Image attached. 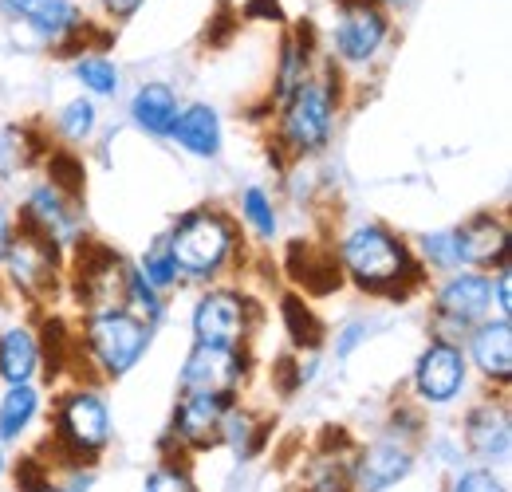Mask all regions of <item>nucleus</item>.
<instances>
[{"label": "nucleus", "instance_id": "nucleus-1", "mask_svg": "<svg viewBox=\"0 0 512 492\" xmlns=\"http://www.w3.org/2000/svg\"><path fill=\"white\" fill-rule=\"evenodd\" d=\"M339 268L371 296H406L422 280V260L402 237H394L386 225L363 221L339 241Z\"/></svg>", "mask_w": 512, "mask_h": 492}, {"label": "nucleus", "instance_id": "nucleus-2", "mask_svg": "<svg viewBox=\"0 0 512 492\" xmlns=\"http://www.w3.org/2000/svg\"><path fill=\"white\" fill-rule=\"evenodd\" d=\"M335 71L327 67L323 75H304L296 91L280 103V123H276V146L288 158H312L331 142L335 130Z\"/></svg>", "mask_w": 512, "mask_h": 492}, {"label": "nucleus", "instance_id": "nucleus-3", "mask_svg": "<svg viewBox=\"0 0 512 492\" xmlns=\"http://www.w3.org/2000/svg\"><path fill=\"white\" fill-rule=\"evenodd\" d=\"M111 445V410L95 386H71L56 402L52 418V449L67 469L95 465L99 453Z\"/></svg>", "mask_w": 512, "mask_h": 492}, {"label": "nucleus", "instance_id": "nucleus-4", "mask_svg": "<svg viewBox=\"0 0 512 492\" xmlns=\"http://www.w3.org/2000/svg\"><path fill=\"white\" fill-rule=\"evenodd\" d=\"M166 245L178 264V276L213 280L237 252V225L221 209H193L178 217V225L166 233Z\"/></svg>", "mask_w": 512, "mask_h": 492}, {"label": "nucleus", "instance_id": "nucleus-5", "mask_svg": "<svg viewBox=\"0 0 512 492\" xmlns=\"http://www.w3.org/2000/svg\"><path fill=\"white\" fill-rule=\"evenodd\" d=\"M150 339H154V323L119 308L83 315L79 347L87 351V359L99 367L103 378H127L130 370L142 363V355L150 351Z\"/></svg>", "mask_w": 512, "mask_h": 492}, {"label": "nucleus", "instance_id": "nucleus-6", "mask_svg": "<svg viewBox=\"0 0 512 492\" xmlns=\"http://www.w3.org/2000/svg\"><path fill=\"white\" fill-rule=\"evenodd\" d=\"M493 319V276L485 272H453L446 284L434 292V311L430 327L438 339L457 343L469 339L473 327Z\"/></svg>", "mask_w": 512, "mask_h": 492}, {"label": "nucleus", "instance_id": "nucleus-7", "mask_svg": "<svg viewBox=\"0 0 512 492\" xmlns=\"http://www.w3.org/2000/svg\"><path fill=\"white\" fill-rule=\"evenodd\" d=\"M193 343L201 347H245L253 335L256 304L233 288H209L193 304Z\"/></svg>", "mask_w": 512, "mask_h": 492}, {"label": "nucleus", "instance_id": "nucleus-8", "mask_svg": "<svg viewBox=\"0 0 512 492\" xmlns=\"http://www.w3.org/2000/svg\"><path fill=\"white\" fill-rule=\"evenodd\" d=\"M127 276L130 264L119 252H111L107 245L83 241L79 256H75V296H79V308L87 311V315L127 308Z\"/></svg>", "mask_w": 512, "mask_h": 492}, {"label": "nucleus", "instance_id": "nucleus-9", "mask_svg": "<svg viewBox=\"0 0 512 492\" xmlns=\"http://www.w3.org/2000/svg\"><path fill=\"white\" fill-rule=\"evenodd\" d=\"M60 248L52 241H44L40 233H32L28 225H20L12 233V245L4 252V272L8 280L20 288V296L28 300H48L56 292V280H60Z\"/></svg>", "mask_w": 512, "mask_h": 492}, {"label": "nucleus", "instance_id": "nucleus-10", "mask_svg": "<svg viewBox=\"0 0 512 492\" xmlns=\"http://www.w3.org/2000/svg\"><path fill=\"white\" fill-rule=\"evenodd\" d=\"M249 378V355L245 347H201L193 343L190 359L178 374L182 394H217V398H233Z\"/></svg>", "mask_w": 512, "mask_h": 492}, {"label": "nucleus", "instance_id": "nucleus-11", "mask_svg": "<svg viewBox=\"0 0 512 492\" xmlns=\"http://www.w3.org/2000/svg\"><path fill=\"white\" fill-rule=\"evenodd\" d=\"M20 225H28L32 233H40L44 241L60 248H79L83 237V209H79V197H71L64 189H56L52 182L36 185L24 201V213H20Z\"/></svg>", "mask_w": 512, "mask_h": 492}, {"label": "nucleus", "instance_id": "nucleus-12", "mask_svg": "<svg viewBox=\"0 0 512 492\" xmlns=\"http://www.w3.org/2000/svg\"><path fill=\"white\" fill-rule=\"evenodd\" d=\"M414 473V445L398 430L383 433L379 441L355 449L351 457V485L355 492H386Z\"/></svg>", "mask_w": 512, "mask_h": 492}, {"label": "nucleus", "instance_id": "nucleus-13", "mask_svg": "<svg viewBox=\"0 0 512 492\" xmlns=\"http://www.w3.org/2000/svg\"><path fill=\"white\" fill-rule=\"evenodd\" d=\"M465 374H469L465 351L457 343H446V339H430L414 363L410 382H414V394L422 406H449L465 390Z\"/></svg>", "mask_w": 512, "mask_h": 492}, {"label": "nucleus", "instance_id": "nucleus-14", "mask_svg": "<svg viewBox=\"0 0 512 492\" xmlns=\"http://www.w3.org/2000/svg\"><path fill=\"white\" fill-rule=\"evenodd\" d=\"M386 12L379 0H343L335 20V56L343 63H371L386 44Z\"/></svg>", "mask_w": 512, "mask_h": 492}, {"label": "nucleus", "instance_id": "nucleus-15", "mask_svg": "<svg viewBox=\"0 0 512 492\" xmlns=\"http://www.w3.org/2000/svg\"><path fill=\"white\" fill-rule=\"evenodd\" d=\"M0 12L28 24L52 48H71L87 28L75 0H0Z\"/></svg>", "mask_w": 512, "mask_h": 492}, {"label": "nucleus", "instance_id": "nucleus-16", "mask_svg": "<svg viewBox=\"0 0 512 492\" xmlns=\"http://www.w3.org/2000/svg\"><path fill=\"white\" fill-rule=\"evenodd\" d=\"M465 445L477 461H485L489 469L509 461L512 449V414L505 398H481L469 414H465Z\"/></svg>", "mask_w": 512, "mask_h": 492}, {"label": "nucleus", "instance_id": "nucleus-17", "mask_svg": "<svg viewBox=\"0 0 512 492\" xmlns=\"http://www.w3.org/2000/svg\"><path fill=\"white\" fill-rule=\"evenodd\" d=\"M233 398H217V394H182L174 406V422H170V441L186 453L197 449H213L217 445V430L225 418V406Z\"/></svg>", "mask_w": 512, "mask_h": 492}, {"label": "nucleus", "instance_id": "nucleus-18", "mask_svg": "<svg viewBox=\"0 0 512 492\" xmlns=\"http://www.w3.org/2000/svg\"><path fill=\"white\" fill-rule=\"evenodd\" d=\"M457 233L461 268H509V225L493 213H473Z\"/></svg>", "mask_w": 512, "mask_h": 492}, {"label": "nucleus", "instance_id": "nucleus-19", "mask_svg": "<svg viewBox=\"0 0 512 492\" xmlns=\"http://www.w3.org/2000/svg\"><path fill=\"white\" fill-rule=\"evenodd\" d=\"M469 359L489 382L509 386L512 378V323L509 319H485L469 331Z\"/></svg>", "mask_w": 512, "mask_h": 492}, {"label": "nucleus", "instance_id": "nucleus-20", "mask_svg": "<svg viewBox=\"0 0 512 492\" xmlns=\"http://www.w3.org/2000/svg\"><path fill=\"white\" fill-rule=\"evenodd\" d=\"M178 115H182V103L170 83H142L130 99V119L150 138H170Z\"/></svg>", "mask_w": 512, "mask_h": 492}, {"label": "nucleus", "instance_id": "nucleus-21", "mask_svg": "<svg viewBox=\"0 0 512 492\" xmlns=\"http://www.w3.org/2000/svg\"><path fill=\"white\" fill-rule=\"evenodd\" d=\"M170 138L186 154H193V158H217L221 154V115L209 103L182 107V115H178V123L170 130Z\"/></svg>", "mask_w": 512, "mask_h": 492}, {"label": "nucleus", "instance_id": "nucleus-22", "mask_svg": "<svg viewBox=\"0 0 512 492\" xmlns=\"http://www.w3.org/2000/svg\"><path fill=\"white\" fill-rule=\"evenodd\" d=\"M40 370V339L28 327H8L0 331V382L4 386H24Z\"/></svg>", "mask_w": 512, "mask_h": 492}, {"label": "nucleus", "instance_id": "nucleus-23", "mask_svg": "<svg viewBox=\"0 0 512 492\" xmlns=\"http://www.w3.org/2000/svg\"><path fill=\"white\" fill-rule=\"evenodd\" d=\"M351 457H355V445H347V441H343V449H320L308 461V469L300 473V492H355Z\"/></svg>", "mask_w": 512, "mask_h": 492}, {"label": "nucleus", "instance_id": "nucleus-24", "mask_svg": "<svg viewBox=\"0 0 512 492\" xmlns=\"http://www.w3.org/2000/svg\"><path fill=\"white\" fill-rule=\"evenodd\" d=\"M217 445H229L237 461H249L256 449L264 445V422L260 414L241 406V402H229L225 406V418H221V430H217Z\"/></svg>", "mask_w": 512, "mask_h": 492}, {"label": "nucleus", "instance_id": "nucleus-25", "mask_svg": "<svg viewBox=\"0 0 512 492\" xmlns=\"http://www.w3.org/2000/svg\"><path fill=\"white\" fill-rule=\"evenodd\" d=\"M36 414H40V390L32 382L4 386V394H0V445L20 441L28 426L36 422Z\"/></svg>", "mask_w": 512, "mask_h": 492}, {"label": "nucleus", "instance_id": "nucleus-26", "mask_svg": "<svg viewBox=\"0 0 512 492\" xmlns=\"http://www.w3.org/2000/svg\"><path fill=\"white\" fill-rule=\"evenodd\" d=\"M36 146H40V142L32 138V130H24V126H4V130H0V178L8 182V178H16L20 170H28Z\"/></svg>", "mask_w": 512, "mask_h": 492}, {"label": "nucleus", "instance_id": "nucleus-27", "mask_svg": "<svg viewBox=\"0 0 512 492\" xmlns=\"http://www.w3.org/2000/svg\"><path fill=\"white\" fill-rule=\"evenodd\" d=\"M138 276L158 292V296H166L174 284H178V264H174V256H170V245H166V237H158L154 245L146 248V256H142V264H138Z\"/></svg>", "mask_w": 512, "mask_h": 492}, {"label": "nucleus", "instance_id": "nucleus-28", "mask_svg": "<svg viewBox=\"0 0 512 492\" xmlns=\"http://www.w3.org/2000/svg\"><path fill=\"white\" fill-rule=\"evenodd\" d=\"M75 79L83 83L87 95H99V99H111L119 91V67L107 56H79L75 60Z\"/></svg>", "mask_w": 512, "mask_h": 492}, {"label": "nucleus", "instance_id": "nucleus-29", "mask_svg": "<svg viewBox=\"0 0 512 492\" xmlns=\"http://www.w3.org/2000/svg\"><path fill=\"white\" fill-rule=\"evenodd\" d=\"M241 217L253 225L260 241H276V209H272V197L260 185H249L241 193Z\"/></svg>", "mask_w": 512, "mask_h": 492}, {"label": "nucleus", "instance_id": "nucleus-30", "mask_svg": "<svg viewBox=\"0 0 512 492\" xmlns=\"http://www.w3.org/2000/svg\"><path fill=\"white\" fill-rule=\"evenodd\" d=\"M418 256H422L430 268H438V272H457V268H461L457 233H453V229H438V233L418 237Z\"/></svg>", "mask_w": 512, "mask_h": 492}, {"label": "nucleus", "instance_id": "nucleus-31", "mask_svg": "<svg viewBox=\"0 0 512 492\" xmlns=\"http://www.w3.org/2000/svg\"><path fill=\"white\" fill-rule=\"evenodd\" d=\"M280 311H284V323H288V335H292L296 347H316L320 343V319L312 315V308L300 296H284Z\"/></svg>", "mask_w": 512, "mask_h": 492}, {"label": "nucleus", "instance_id": "nucleus-32", "mask_svg": "<svg viewBox=\"0 0 512 492\" xmlns=\"http://www.w3.org/2000/svg\"><path fill=\"white\" fill-rule=\"evenodd\" d=\"M56 126H60V134H64L67 142H87L95 134V126H99V111H95L91 99H71L64 111L56 115Z\"/></svg>", "mask_w": 512, "mask_h": 492}, {"label": "nucleus", "instance_id": "nucleus-33", "mask_svg": "<svg viewBox=\"0 0 512 492\" xmlns=\"http://www.w3.org/2000/svg\"><path fill=\"white\" fill-rule=\"evenodd\" d=\"M83 178H87V170H83L79 154H71V150L48 154V182L56 189H64L71 197H83Z\"/></svg>", "mask_w": 512, "mask_h": 492}, {"label": "nucleus", "instance_id": "nucleus-34", "mask_svg": "<svg viewBox=\"0 0 512 492\" xmlns=\"http://www.w3.org/2000/svg\"><path fill=\"white\" fill-rule=\"evenodd\" d=\"M142 492H197V485H193L190 469L178 465V457H174V461H162L158 469H150Z\"/></svg>", "mask_w": 512, "mask_h": 492}, {"label": "nucleus", "instance_id": "nucleus-35", "mask_svg": "<svg viewBox=\"0 0 512 492\" xmlns=\"http://www.w3.org/2000/svg\"><path fill=\"white\" fill-rule=\"evenodd\" d=\"M449 492H509V489H505V481L489 465H473V469H461L453 477Z\"/></svg>", "mask_w": 512, "mask_h": 492}, {"label": "nucleus", "instance_id": "nucleus-36", "mask_svg": "<svg viewBox=\"0 0 512 492\" xmlns=\"http://www.w3.org/2000/svg\"><path fill=\"white\" fill-rule=\"evenodd\" d=\"M87 477H83V469H67V481H52V473L44 477V481H36L32 489L24 492H87Z\"/></svg>", "mask_w": 512, "mask_h": 492}, {"label": "nucleus", "instance_id": "nucleus-37", "mask_svg": "<svg viewBox=\"0 0 512 492\" xmlns=\"http://www.w3.org/2000/svg\"><path fill=\"white\" fill-rule=\"evenodd\" d=\"M512 276L509 268H497V276H493V308H497V319H509L512 315Z\"/></svg>", "mask_w": 512, "mask_h": 492}, {"label": "nucleus", "instance_id": "nucleus-38", "mask_svg": "<svg viewBox=\"0 0 512 492\" xmlns=\"http://www.w3.org/2000/svg\"><path fill=\"white\" fill-rule=\"evenodd\" d=\"M99 4H103V12H107L115 24H123V20H130L146 0H99Z\"/></svg>", "mask_w": 512, "mask_h": 492}, {"label": "nucleus", "instance_id": "nucleus-39", "mask_svg": "<svg viewBox=\"0 0 512 492\" xmlns=\"http://www.w3.org/2000/svg\"><path fill=\"white\" fill-rule=\"evenodd\" d=\"M359 339H363V323H347V327H343V339L335 343V355H339V359H347V355H351V347H355Z\"/></svg>", "mask_w": 512, "mask_h": 492}, {"label": "nucleus", "instance_id": "nucleus-40", "mask_svg": "<svg viewBox=\"0 0 512 492\" xmlns=\"http://www.w3.org/2000/svg\"><path fill=\"white\" fill-rule=\"evenodd\" d=\"M8 245H12V221H8V213L0 209V260H4Z\"/></svg>", "mask_w": 512, "mask_h": 492}, {"label": "nucleus", "instance_id": "nucleus-41", "mask_svg": "<svg viewBox=\"0 0 512 492\" xmlns=\"http://www.w3.org/2000/svg\"><path fill=\"white\" fill-rule=\"evenodd\" d=\"M0 477H4V445H0Z\"/></svg>", "mask_w": 512, "mask_h": 492}, {"label": "nucleus", "instance_id": "nucleus-42", "mask_svg": "<svg viewBox=\"0 0 512 492\" xmlns=\"http://www.w3.org/2000/svg\"><path fill=\"white\" fill-rule=\"evenodd\" d=\"M383 4H410V0H383Z\"/></svg>", "mask_w": 512, "mask_h": 492}]
</instances>
